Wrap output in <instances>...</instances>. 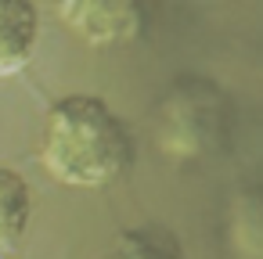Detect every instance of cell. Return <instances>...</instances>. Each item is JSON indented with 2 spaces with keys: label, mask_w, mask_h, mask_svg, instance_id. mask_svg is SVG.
<instances>
[{
  "label": "cell",
  "mask_w": 263,
  "mask_h": 259,
  "mask_svg": "<svg viewBox=\"0 0 263 259\" xmlns=\"http://www.w3.org/2000/svg\"><path fill=\"white\" fill-rule=\"evenodd\" d=\"M134 155L130 130L123 119L90 94H72L51 105L40 162L44 169L69 187H101L112 184Z\"/></svg>",
  "instance_id": "6da1fadb"
},
{
  "label": "cell",
  "mask_w": 263,
  "mask_h": 259,
  "mask_svg": "<svg viewBox=\"0 0 263 259\" xmlns=\"http://www.w3.org/2000/svg\"><path fill=\"white\" fill-rule=\"evenodd\" d=\"M58 18L72 26L76 36L87 44H119L141 33V8L137 4H62Z\"/></svg>",
  "instance_id": "7a4b0ae2"
},
{
  "label": "cell",
  "mask_w": 263,
  "mask_h": 259,
  "mask_svg": "<svg viewBox=\"0 0 263 259\" xmlns=\"http://www.w3.org/2000/svg\"><path fill=\"white\" fill-rule=\"evenodd\" d=\"M40 40V15L26 0H0V79L29 65Z\"/></svg>",
  "instance_id": "3957f363"
},
{
  "label": "cell",
  "mask_w": 263,
  "mask_h": 259,
  "mask_svg": "<svg viewBox=\"0 0 263 259\" xmlns=\"http://www.w3.org/2000/svg\"><path fill=\"white\" fill-rule=\"evenodd\" d=\"M29 216H33L29 184L11 166H0V259L15 255V248L26 237Z\"/></svg>",
  "instance_id": "277c9868"
},
{
  "label": "cell",
  "mask_w": 263,
  "mask_h": 259,
  "mask_svg": "<svg viewBox=\"0 0 263 259\" xmlns=\"http://www.w3.org/2000/svg\"><path fill=\"white\" fill-rule=\"evenodd\" d=\"M112 259H180V252L155 234H126Z\"/></svg>",
  "instance_id": "5b68a950"
}]
</instances>
